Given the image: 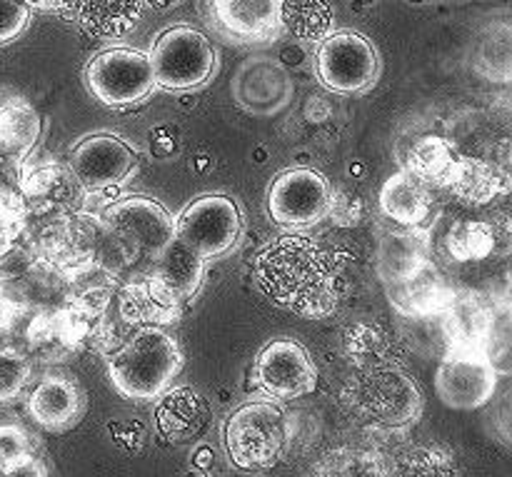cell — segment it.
I'll list each match as a JSON object with an SVG mask.
<instances>
[{
    "mask_svg": "<svg viewBox=\"0 0 512 477\" xmlns=\"http://www.w3.org/2000/svg\"><path fill=\"white\" fill-rule=\"evenodd\" d=\"M345 348L350 358L358 360L360 368L390 363V340L370 325H355L345 333Z\"/></svg>",
    "mask_w": 512,
    "mask_h": 477,
    "instance_id": "d6a6232c",
    "label": "cell"
},
{
    "mask_svg": "<svg viewBox=\"0 0 512 477\" xmlns=\"http://www.w3.org/2000/svg\"><path fill=\"white\" fill-rule=\"evenodd\" d=\"M495 303L473 290H455L448 308L440 313L448 350H483L493 323Z\"/></svg>",
    "mask_w": 512,
    "mask_h": 477,
    "instance_id": "ffe728a7",
    "label": "cell"
},
{
    "mask_svg": "<svg viewBox=\"0 0 512 477\" xmlns=\"http://www.w3.org/2000/svg\"><path fill=\"white\" fill-rule=\"evenodd\" d=\"M460 160H463V153L453 140L443 138V135H423L410 148L405 170L423 180L428 188H448Z\"/></svg>",
    "mask_w": 512,
    "mask_h": 477,
    "instance_id": "d4e9b609",
    "label": "cell"
},
{
    "mask_svg": "<svg viewBox=\"0 0 512 477\" xmlns=\"http://www.w3.org/2000/svg\"><path fill=\"white\" fill-rule=\"evenodd\" d=\"M145 5H150V8H155V10H168V8H173V5H178L180 0H143Z\"/></svg>",
    "mask_w": 512,
    "mask_h": 477,
    "instance_id": "60d3db41",
    "label": "cell"
},
{
    "mask_svg": "<svg viewBox=\"0 0 512 477\" xmlns=\"http://www.w3.org/2000/svg\"><path fill=\"white\" fill-rule=\"evenodd\" d=\"M78 23L98 38H120L140 20L143 0H75Z\"/></svg>",
    "mask_w": 512,
    "mask_h": 477,
    "instance_id": "83f0119b",
    "label": "cell"
},
{
    "mask_svg": "<svg viewBox=\"0 0 512 477\" xmlns=\"http://www.w3.org/2000/svg\"><path fill=\"white\" fill-rule=\"evenodd\" d=\"M0 477H48V470H45V465L38 458H30L25 463L10 468L8 473H3Z\"/></svg>",
    "mask_w": 512,
    "mask_h": 477,
    "instance_id": "74e56055",
    "label": "cell"
},
{
    "mask_svg": "<svg viewBox=\"0 0 512 477\" xmlns=\"http://www.w3.org/2000/svg\"><path fill=\"white\" fill-rule=\"evenodd\" d=\"M283 0H210L215 28L238 43H265L278 38Z\"/></svg>",
    "mask_w": 512,
    "mask_h": 477,
    "instance_id": "ac0fdd59",
    "label": "cell"
},
{
    "mask_svg": "<svg viewBox=\"0 0 512 477\" xmlns=\"http://www.w3.org/2000/svg\"><path fill=\"white\" fill-rule=\"evenodd\" d=\"M43 133V120L33 103L20 95L0 100V160L20 168Z\"/></svg>",
    "mask_w": 512,
    "mask_h": 477,
    "instance_id": "603a6c76",
    "label": "cell"
},
{
    "mask_svg": "<svg viewBox=\"0 0 512 477\" xmlns=\"http://www.w3.org/2000/svg\"><path fill=\"white\" fill-rule=\"evenodd\" d=\"M15 190L23 198L30 218L48 220V223L75 213L85 198V190L80 188L68 165H60L55 160L25 158L18 168Z\"/></svg>",
    "mask_w": 512,
    "mask_h": 477,
    "instance_id": "7c38bea8",
    "label": "cell"
},
{
    "mask_svg": "<svg viewBox=\"0 0 512 477\" xmlns=\"http://www.w3.org/2000/svg\"><path fill=\"white\" fill-rule=\"evenodd\" d=\"M380 75L375 45L353 30L330 33L318 50V78L328 90L340 95L363 93L373 88Z\"/></svg>",
    "mask_w": 512,
    "mask_h": 477,
    "instance_id": "30bf717a",
    "label": "cell"
},
{
    "mask_svg": "<svg viewBox=\"0 0 512 477\" xmlns=\"http://www.w3.org/2000/svg\"><path fill=\"white\" fill-rule=\"evenodd\" d=\"M30 378L33 365L28 355L18 348H0V405L18 400Z\"/></svg>",
    "mask_w": 512,
    "mask_h": 477,
    "instance_id": "e575fe53",
    "label": "cell"
},
{
    "mask_svg": "<svg viewBox=\"0 0 512 477\" xmlns=\"http://www.w3.org/2000/svg\"><path fill=\"white\" fill-rule=\"evenodd\" d=\"M143 270L148 275H153L173 298L185 303V300H190L198 293L200 283H203L205 260L200 255H195L190 248H185L180 240H173Z\"/></svg>",
    "mask_w": 512,
    "mask_h": 477,
    "instance_id": "cb8c5ba5",
    "label": "cell"
},
{
    "mask_svg": "<svg viewBox=\"0 0 512 477\" xmlns=\"http://www.w3.org/2000/svg\"><path fill=\"white\" fill-rule=\"evenodd\" d=\"M35 435L28 433L20 423H0V475L15 465L35 458Z\"/></svg>",
    "mask_w": 512,
    "mask_h": 477,
    "instance_id": "d590c367",
    "label": "cell"
},
{
    "mask_svg": "<svg viewBox=\"0 0 512 477\" xmlns=\"http://www.w3.org/2000/svg\"><path fill=\"white\" fill-rule=\"evenodd\" d=\"M10 168H15V165L5 163V160H0V190H8V188H15V183H18V175L10 173ZM18 170V168H15Z\"/></svg>",
    "mask_w": 512,
    "mask_h": 477,
    "instance_id": "ab89813d",
    "label": "cell"
},
{
    "mask_svg": "<svg viewBox=\"0 0 512 477\" xmlns=\"http://www.w3.org/2000/svg\"><path fill=\"white\" fill-rule=\"evenodd\" d=\"M108 355V378L123 398L148 403L170 388L183 368V350L163 328H138L123 335Z\"/></svg>",
    "mask_w": 512,
    "mask_h": 477,
    "instance_id": "3957f363",
    "label": "cell"
},
{
    "mask_svg": "<svg viewBox=\"0 0 512 477\" xmlns=\"http://www.w3.org/2000/svg\"><path fill=\"white\" fill-rule=\"evenodd\" d=\"M138 153L123 138L110 133L88 135L70 150L68 168L85 193H105L133 175Z\"/></svg>",
    "mask_w": 512,
    "mask_h": 477,
    "instance_id": "9a60e30c",
    "label": "cell"
},
{
    "mask_svg": "<svg viewBox=\"0 0 512 477\" xmlns=\"http://www.w3.org/2000/svg\"><path fill=\"white\" fill-rule=\"evenodd\" d=\"M495 240H498V233H495L493 225L468 220V223L453 225V230L445 238V245L458 263H465V260L488 258L495 250Z\"/></svg>",
    "mask_w": 512,
    "mask_h": 477,
    "instance_id": "1f68e13d",
    "label": "cell"
},
{
    "mask_svg": "<svg viewBox=\"0 0 512 477\" xmlns=\"http://www.w3.org/2000/svg\"><path fill=\"white\" fill-rule=\"evenodd\" d=\"M340 400L350 418L370 433H405L423 415V393L418 383L393 363L360 368L345 383Z\"/></svg>",
    "mask_w": 512,
    "mask_h": 477,
    "instance_id": "7a4b0ae2",
    "label": "cell"
},
{
    "mask_svg": "<svg viewBox=\"0 0 512 477\" xmlns=\"http://www.w3.org/2000/svg\"><path fill=\"white\" fill-rule=\"evenodd\" d=\"M455 455L440 445H408L388 460V477H455Z\"/></svg>",
    "mask_w": 512,
    "mask_h": 477,
    "instance_id": "4dcf8cb0",
    "label": "cell"
},
{
    "mask_svg": "<svg viewBox=\"0 0 512 477\" xmlns=\"http://www.w3.org/2000/svg\"><path fill=\"white\" fill-rule=\"evenodd\" d=\"M23 3L38 10H73L75 0H23Z\"/></svg>",
    "mask_w": 512,
    "mask_h": 477,
    "instance_id": "f35d334b",
    "label": "cell"
},
{
    "mask_svg": "<svg viewBox=\"0 0 512 477\" xmlns=\"http://www.w3.org/2000/svg\"><path fill=\"white\" fill-rule=\"evenodd\" d=\"M183 477H210V475L203 473V470H190V473H185Z\"/></svg>",
    "mask_w": 512,
    "mask_h": 477,
    "instance_id": "b9f144b4",
    "label": "cell"
},
{
    "mask_svg": "<svg viewBox=\"0 0 512 477\" xmlns=\"http://www.w3.org/2000/svg\"><path fill=\"white\" fill-rule=\"evenodd\" d=\"M430 260L428 230L425 228H403L398 233H388L380 243L378 270L383 283H398L405 275L418 270Z\"/></svg>",
    "mask_w": 512,
    "mask_h": 477,
    "instance_id": "484cf974",
    "label": "cell"
},
{
    "mask_svg": "<svg viewBox=\"0 0 512 477\" xmlns=\"http://www.w3.org/2000/svg\"><path fill=\"white\" fill-rule=\"evenodd\" d=\"M380 208L385 218L393 220L400 228H425L433 220V190L408 170H400L385 180L380 190Z\"/></svg>",
    "mask_w": 512,
    "mask_h": 477,
    "instance_id": "7402d4cb",
    "label": "cell"
},
{
    "mask_svg": "<svg viewBox=\"0 0 512 477\" xmlns=\"http://www.w3.org/2000/svg\"><path fill=\"white\" fill-rule=\"evenodd\" d=\"M253 278L278 308L310 320L333 315L343 295L335 255L300 233H285L265 245L253 260Z\"/></svg>",
    "mask_w": 512,
    "mask_h": 477,
    "instance_id": "6da1fadb",
    "label": "cell"
},
{
    "mask_svg": "<svg viewBox=\"0 0 512 477\" xmlns=\"http://www.w3.org/2000/svg\"><path fill=\"white\" fill-rule=\"evenodd\" d=\"M213 410L203 393L195 388L165 390L155 405V428L165 443H193L210 428Z\"/></svg>",
    "mask_w": 512,
    "mask_h": 477,
    "instance_id": "d6986e66",
    "label": "cell"
},
{
    "mask_svg": "<svg viewBox=\"0 0 512 477\" xmlns=\"http://www.w3.org/2000/svg\"><path fill=\"white\" fill-rule=\"evenodd\" d=\"M288 435V418L275 400H250L225 420V453L235 468L265 473L283 460Z\"/></svg>",
    "mask_w": 512,
    "mask_h": 477,
    "instance_id": "5b68a950",
    "label": "cell"
},
{
    "mask_svg": "<svg viewBox=\"0 0 512 477\" xmlns=\"http://www.w3.org/2000/svg\"><path fill=\"white\" fill-rule=\"evenodd\" d=\"M498 375L483 350H448L435 373V393L445 408L478 410L493 400Z\"/></svg>",
    "mask_w": 512,
    "mask_h": 477,
    "instance_id": "4fadbf2b",
    "label": "cell"
},
{
    "mask_svg": "<svg viewBox=\"0 0 512 477\" xmlns=\"http://www.w3.org/2000/svg\"><path fill=\"white\" fill-rule=\"evenodd\" d=\"M315 477H388V458L378 448L345 445L318 460Z\"/></svg>",
    "mask_w": 512,
    "mask_h": 477,
    "instance_id": "f546056e",
    "label": "cell"
},
{
    "mask_svg": "<svg viewBox=\"0 0 512 477\" xmlns=\"http://www.w3.org/2000/svg\"><path fill=\"white\" fill-rule=\"evenodd\" d=\"M385 288H388L390 303L403 315H415V318L440 315L455 295V290L450 288L443 273L435 268L433 260L423 263L398 283H388Z\"/></svg>",
    "mask_w": 512,
    "mask_h": 477,
    "instance_id": "44dd1931",
    "label": "cell"
},
{
    "mask_svg": "<svg viewBox=\"0 0 512 477\" xmlns=\"http://www.w3.org/2000/svg\"><path fill=\"white\" fill-rule=\"evenodd\" d=\"M88 398L80 383L68 375H45L28 393L25 410L38 428L65 433L83 420Z\"/></svg>",
    "mask_w": 512,
    "mask_h": 477,
    "instance_id": "e0dca14e",
    "label": "cell"
},
{
    "mask_svg": "<svg viewBox=\"0 0 512 477\" xmlns=\"http://www.w3.org/2000/svg\"><path fill=\"white\" fill-rule=\"evenodd\" d=\"M118 320L128 328H160L180 318L183 303L168 293L153 275L135 270L115 290Z\"/></svg>",
    "mask_w": 512,
    "mask_h": 477,
    "instance_id": "2e32d148",
    "label": "cell"
},
{
    "mask_svg": "<svg viewBox=\"0 0 512 477\" xmlns=\"http://www.w3.org/2000/svg\"><path fill=\"white\" fill-rule=\"evenodd\" d=\"M330 185L318 170L293 168L280 173L268 190L270 218L283 228H310L328 215Z\"/></svg>",
    "mask_w": 512,
    "mask_h": 477,
    "instance_id": "5bb4252c",
    "label": "cell"
},
{
    "mask_svg": "<svg viewBox=\"0 0 512 477\" xmlns=\"http://www.w3.org/2000/svg\"><path fill=\"white\" fill-rule=\"evenodd\" d=\"M243 233V215L228 195H203L180 210L175 218V240L200 255L215 260L230 253Z\"/></svg>",
    "mask_w": 512,
    "mask_h": 477,
    "instance_id": "ba28073f",
    "label": "cell"
},
{
    "mask_svg": "<svg viewBox=\"0 0 512 477\" xmlns=\"http://www.w3.org/2000/svg\"><path fill=\"white\" fill-rule=\"evenodd\" d=\"M33 248L35 255L65 280L90 270H105L120 278L125 270L103 220L80 210L50 220Z\"/></svg>",
    "mask_w": 512,
    "mask_h": 477,
    "instance_id": "277c9868",
    "label": "cell"
},
{
    "mask_svg": "<svg viewBox=\"0 0 512 477\" xmlns=\"http://www.w3.org/2000/svg\"><path fill=\"white\" fill-rule=\"evenodd\" d=\"M453 190V195L463 203L475 205H488L493 200L503 198L510 190V175L503 168H498L495 163L480 158H465L460 160L458 170H455V178L448 185Z\"/></svg>",
    "mask_w": 512,
    "mask_h": 477,
    "instance_id": "4316f807",
    "label": "cell"
},
{
    "mask_svg": "<svg viewBox=\"0 0 512 477\" xmlns=\"http://www.w3.org/2000/svg\"><path fill=\"white\" fill-rule=\"evenodd\" d=\"M30 8L23 0H0V43H10L28 25Z\"/></svg>",
    "mask_w": 512,
    "mask_h": 477,
    "instance_id": "8d00e7d4",
    "label": "cell"
},
{
    "mask_svg": "<svg viewBox=\"0 0 512 477\" xmlns=\"http://www.w3.org/2000/svg\"><path fill=\"white\" fill-rule=\"evenodd\" d=\"M148 60L155 85L165 90H190L208 83L218 65V53L200 30L175 25L155 40Z\"/></svg>",
    "mask_w": 512,
    "mask_h": 477,
    "instance_id": "52a82bcc",
    "label": "cell"
},
{
    "mask_svg": "<svg viewBox=\"0 0 512 477\" xmlns=\"http://www.w3.org/2000/svg\"><path fill=\"white\" fill-rule=\"evenodd\" d=\"M280 23L303 43H323L333 33L335 13L328 0H283Z\"/></svg>",
    "mask_w": 512,
    "mask_h": 477,
    "instance_id": "f1b7e54d",
    "label": "cell"
},
{
    "mask_svg": "<svg viewBox=\"0 0 512 477\" xmlns=\"http://www.w3.org/2000/svg\"><path fill=\"white\" fill-rule=\"evenodd\" d=\"M253 385L275 403L298 400L318 388V368L298 340H270L253 363Z\"/></svg>",
    "mask_w": 512,
    "mask_h": 477,
    "instance_id": "8fae6325",
    "label": "cell"
},
{
    "mask_svg": "<svg viewBox=\"0 0 512 477\" xmlns=\"http://www.w3.org/2000/svg\"><path fill=\"white\" fill-rule=\"evenodd\" d=\"M28 223L30 215L18 190H0V255L23 243L25 233H28Z\"/></svg>",
    "mask_w": 512,
    "mask_h": 477,
    "instance_id": "836d02e7",
    "label": "cell"
},
{
    "mask_svg": "<svg viewBox=\"0 0 512 477\" xmlns=\"http://www.w3.org/2000/svg\"><path fill=\"white\" fill-rule=\"evenodd\" d=\"M103 225L118 250L123 268L143 270L175 240V220L168 210L145 195H128L103 210Z\"/></svg>",
    "mask_w": 512,
    "mask_h": 477,
    "instance_id": "8992f818",
    "label": "cell"
},
{
    "mask_svg": "<svg viewBox=\"0 0 512 477\" xmlns=\"http://www.w3.org/2000/svg\"><path fill=\"white\" fill-rule=\"evenodd\" d=\"M90 93L110 108L143 103L155 90L148 55L133 48H110L95 55L85 68Z\"/></svg>",
    "mask_w": 512,
    "mask_h": 477,
    "instance_id": "9c48e42d",
    "label": "cell"
}]
</instances>
